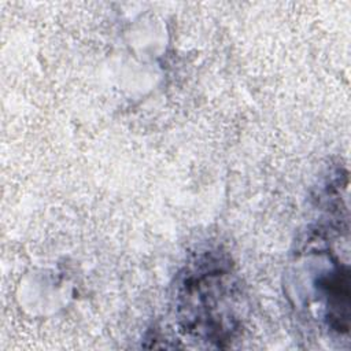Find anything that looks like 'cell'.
<instances>
[{
  "mask_svg": "<svg viewBox=\"0 0 351 351\" xmlns=\"http://www.w3.org/2000/svg\"><path fill=\"white\" fill-rule=\"evenodd\" d=\"M173 299L180 333L191 340L223 348L241 329V288L219 251H203L185 265Z\"/></svg>",
  "mask_w": 351,
  "mask_h": 351,
  "instance_id": "6da1fadb",
  "label": "cell"
},
{
  "mask_svg": "<svg viewBox=\"0 0 351 351\" xmlns=\"http://www.w3.org/2000/svg\"><path fill=\"white\" fill-rule=\"evenodd\" d=\"M308 248L318 258V266L307 267L313 271L308 277L317 302L322 306V317L329 330L348 335L350 330V270L348 265L330 250V247H313L307 241Z\"/></svg>",
  "mask_w": 351,
  "mask_h": 351,
  "instance_id": "7a4b0ae2",
  "label": "cell"
}]
</instances>
